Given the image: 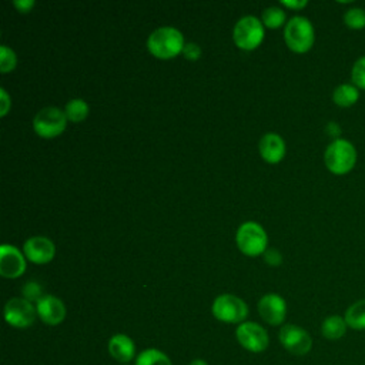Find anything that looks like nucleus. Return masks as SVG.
<instances>
[{"label":"nucleus","mask_w":365,"mask_h":365,"mask_svg":"<svg viewBox=\"0 0 365 365\" xmlns=\"http://www.w3.org/2000/svg\"><path fill=\"white\" fill-rule=\"evenodd\" d=\"M185 46L182 33L171 26H164L155 29L147 38L148 51L161 60H168L180 53Z\"/></svg>","instance_id":"nucleus-1"},{"label":"nucleus","mask_w":365,"mask_h":365,"mask_svg":"<svg viewBox=\"0 0 365 365\" xmlns=\"http://www.w3.org/2000/svg\"><path fill=\"white\" fill-rule=\"evenodd\" d=\"M356 160L358 153L355 145L345 138L332 140L324 153L325 167L334 175H345L351 173L356 164Z\"/></svg>","instance_id":"nucleus-2"},{"label":"nucleus","mask_w":365,"mask_h":365,"mask_svg":"<svg viewBox=\"0 0 365 365\" xmlns=\"http://www.w3.org/2000/svg\"><path fill=\"white\" fill-rule=\"evenodd\" d=\"M284 40L294 53H307L315 41L312 23L304 16H294L288 20L284 29Z\"/></svg>","instance_id":"nucleus-3"},{"label":"nucleus","mask_w":365,"mask_h":365,"mask_svg":"<svg viewBox=\"0 0 365 365\" xmlns=\"http://www.w3.org/2000/svg\"><path fill=\"white\" fill-rule=\"evenodd\" d=\"M235 242L244 255L258 257L267 251L268 237L265 230L258 222L247 221L237 230Z\"/></svg>","instance_id":"nucleus-4"},{"label":"nucleus","mask_w":365,"mask_h":365,"mask_svg":"<svg viewBox=\"0 0 365 365\" xmlns=\"http://www.w3.org/2000/svg\"><path fill=\"white\" fill-rule=\"evenodd\" d=\"M232 38L237 47L242 50H254L264 40V24L255 16L241 17L232 30Z\"/></svg>","instance_id":"nucleus-5"},{"label":"nucleus","mask_w":365,"mask_h":365,"mask_svg":"<svg viewBox=\"0 0 365 365\" xmlns=\"http://www.w3.org/2000/svg\"><path fill=\"white\" fill-rule=\"evenodd\" d=\"M211 312L221 322L241 324L248 315V307L237 295L221 294L214 299Z\"/></svg>","instance_id":"nucleus-6"},{"label":"nucleus","mask_w":365,"mask_h":365,"mask_svg":"<svg viewBox=\"0 0 365 365\" xmlns=\"http://www.w3.org/2000/svg\"><path fill=\"white\" fill-rule=\"evenodd\" d=\"M67 125L64 110L57 107H44L33 118V130L41 138H54L60 135Z\"/></svg>","instance_id":"nucleus-7"},{"label":"nucleus","mask_w":365,"mask_h":365,"mask_svg":"<svg viewBox=\"0 0 365 365\" xmlns=\"http://www.w3.org/2000/svg\"><path fill=\"white\" fill-rule=\"evenodd\" d=\"M37 311L33 302L23 297L11 298L4 305V319L14 328H29L36 319Z\"/></svg>","instance_id":"nucleus-8"},{"label":"nucleus","mask_w":365,"mask_h":365,"mask_svg":"<svg viewBox=\"0 0 365 365\" xmlns=\"http://www.w3.org/2000/svg\"><path fill=\"white\" fill-rule=\"evenodd\" d=\"M235 336L240 345L250 352H262L269 344L268 332L257 322H241L235 329Z\"/></svg>","instance_id":"nucleus-9"},{"label":"nucleus","mask_w":365,"mask_h":365,"mask_svg":"<svg viewBox=\"0 0 365 365\" xmlns=\"http://www.w3.org/2000/svg\"><path fill=\"white\" fill-rule=\"evenodd\" d=\"M281 345L294 355H305L312 348V338L302 327L295 324H285L278 334Z\"/></svg>","instance_id":"nucleus-10"},{"label":"nucleus","mask_w":365,"mask_h":365,"mask_svg":"<svg viewBox=\"0 0 365 365\" xmlns=\"http://www.w3.org/2000/svg\"><path fill=\"white\" fill-rule=\"evenodd\" d=\"M23 254L26 259H29L33 264H47L56 255V245L47 237H30L29 240H26L23 245Z\"/></svg>","instance_id":"nucleus-11"},{"label":"nucleus","mask_w":365,"mask_h":365,"mask_svg":"<svg viewBox=\"0 0 365 365\" xmlns=\"http://www.w3.org/2000/svg\"><path fill=\"white\" fill-rule=\"evenodd\" d=\"M258 314L269 325H281L287 315V302L278 294H265L258 301Z\"/></svg>","instance_id":"nucleus-12"},{"label":"nucleus","mask_w":365,"mask_h":365,"mask_svg":"<svg viewBox=\"0 0 365 365\" xmlns=\"http://www.w3.org/2000/svg\"><path fill=\"white\" fill-rule=\"evenodd\" d=\"M26 271V257L16 247L4 244L0 247V275L19 278Z\"/></svg>","instance_id":"nucleus-13"},{"label":"nucleus","mask_w":365,"mask_h":365,"mask_svg":"<svg viewBox=\"0 0 365 365\" xmlns=\"http://www.w3.org/2000/svg\"><path fill=\"white\" fill-rule=\"evenodd\" d=\"M36 311L40 319L47 325H58L66 318V307L63 301L54 295H43L36 302Z\"/></svg>","instance_id":"nucleus-14"},{"label":"nucleus","mask_w":365,"mask_h":365,"mask_svg":"<svg viewBox=\"0 0 365 365\" xmlns=\"http://www.w3.org/2000/svg\"><path fill=\"white\" fill-rule=\"evenodd\" d=\"M258 150L262 160H265L269 164H278L284 158L287 147H285V141L279 134L267 133L265 135L261 137Z\"/></svg>","instance_id":"nucleus-15"},{"label":"nucleus","mask_w":365,"mask_h":365,"mask_svg":"<svg viewBox=\"0 0 365 365\" xmlns=\"http://www.w3.org/2000/svg\"><path fill=\"white\" fill-rule=\"evenodd\" d=\"M108 352L115 361L127 364L135 356L134 341L125 334H115L108 341Z\"/></svg>","instance_id":"nucleus-16"},{"label":"nucleus","mask_w":365,"mask_h":365,"mask_svg":"<svg viewBox=\"0 0 365 365\" xmlns=\"http://www.w3.org/2000/svg\"><path fill=\"white\" fill-rule=\"evenodd\" d=\"M358 100H359V88L352 83H342L336 86L332 91V101L338 107H342V108L352 107L354 104H356Z\"/></svg>","instance_id":"nucleus-17"},{"label":"nucleus","mask_w":365,"mask_h":365,"mask_svg":"<svg viewBox=\"0 0 365 365\" xmlns=\"http://www.w3.org/2000/svg\"><path fill=\"white\" fill-rule=\"evenodd\" d=\"M348 329L345 318L341 315H329L321 324V334L329 341L341 339Z\"/></svg>","instance_id":"nucleus-18"},{"label":"nucleus","mask_w":365,"mask_h":365,"mask_svg":"<svg viewBox=\"0 0 365 365\" xmlns=\"http://www.w3.org/2000/svg\"><path fill=\"white\" fill-rule=\"evenodd\" d=\"M344 318L348 328L355 331H365V298L351 304L346 308Z\"/></svg>","instance_id":"nucleus-19"},{"label":"nucleus","mask_w":365,"mask_h":365,"mask_svg":"<svg viewBox=\"0 0 365 365\" xmlns=\"http://www.w3.org/2000/svg\"><path fill=\"white\" fill-rule=\"evenodd\" d=\"M88 104L83 98H73L64 107V114L68 121L80 123L88 115Z\"/></svg>","instance_id":"nucleus-20"},{"label":"nucleus","mask_w":365,"mask_h":365,"mask_svg":"<svg viewBox=\"0 0 365 365\" xmlns=\"http://www.w3.org/2000/svg\"><path fill=\"white\" fill-rule=\"evenodd\" d=\"M135 365H173L171 359L155 348H148L137 355Z\"/></svg>","instance_id":"nucleus-21"},{"label":"nucleus","mask_w":365,"mask_h":365,"mask_svg":"<svg viewBox=\"0 0 365 365\" xmlns=\"http://www.w3.org/2000/svg\"><path fill=\"white\" fill-rule=\"evenodd\" d=\"M285 23V11L277 6H269L262 11V24L268 29H278Z\"/></svg>","instance_id":"nucleus-22"},{"label":"nucleus","mask_w":365,"mask_h":365,"mask_svg":"<svg viewBox=\"0 0 365 365\" xmlns=\"http://www.w3.org/2000/svg\"><path fill=\"white\" fill-rule=\"evenodd\" d=\"M344 24L351 30H362L365 27V9L352 7L344 13Z\"/></svg>","instance_id":"nucleus-23"},{"label":"nucleus","mask_w":365,"mask_h":365,"mask_svg":"<svg viewBox=\"0 0 365 365\" xmlns=\"http://www.w3.org/2000/svg\"><path fill=\"white\" fill-rule=\"evenodd\" d=\"M17 64V57H16V53L7 47V46H1L0 47V71L3 74L6 73H10L14 70Z\"/></svg>","instance_id":"nucleus-24"},{"label":"nucleus","mask_w":365,"mask_h":365,"mask_svg":"<svg viewBox=\"0 0 365 365\" xmlns=\"http://www.w3.org/2000/svg\"><path fill=\"white\" fill-rule=\"evenodd\" d=\"M351 80L354 86L365 91V56L355 60L351 68Z\"/></svg>","instance_id":"nucleus-25"},{"label":"nucleus","mask_w":365,"mask_h":365,"mask_svg":"<svg viewBox=\"0 0 365 365\" xmlns=\"http://www.w3.org/2000/svg\"><path fill=\"white\" fill-rule=\"evenodd\" d=\"M21 294H23V298H26L27 301L33 302V301H38L41 297H43V289L40 287L38 282L36 281H29L24 284V287L21 288Z\"/></svg>","instance_id":"nucleus-26"},{"label":"nucleus","mask_w":365,"mask_h":365,"mask_svg":"<svg viewBox=\"0 0 365 365\" xmlns=\"http://www.w3.org/2000/svg\"><path fill=\"white\" fill-rule=\"evenodd\" d=\"M182 56L190 61H195L201 57V47L197 43H185L182 48Z\"/></svg>","instance_id":"nucleus-27"},{"label":"nucleus","mask_w":365,"mask_h":365,"mask_svg":"<svg viewBox=\"0 0 365 365\" xmlns=\"http://www.w3.org/2000/svg\"><path fill=\"white\" fill-rule=\"evenodd\" d=\"M262 255L265 262L271 267H278L282 262V255L277 248H268Z\"/></svg>","instance_id":"nucleus-28"},{"label":"nucleus","mask_w":365,"mask_h":365,"mask_svg":"<svg viewBox=\"0 0 365 365\" xmlns=\"http://www.w3.org/2000/svg\"><path fill=\"white\" fill-rule=\"evenodd\" d=\"M11 107V100L4 88H0V115L4 117Z\"/></svg>","instance_id":"nucleus-29"},{"label":"nucleus","mask_w":365,"mask_h":365,"mask_svg":"<svg viewBox=\"0 0 365 365\" xmlns=\"http://www.w3.org/2000/svg\"><path fill=\"white\" fill-rule=\"evenodd\" d=\"M13 4L20 13H29L36 3L33 0H14Z\"/></svg>","instance_id":"nucleus-30"},{"label":"nucleus","mask_w":365,"mask_h":365,"mask_svg":"<svg viewBox=\"0 0 365 365\" xmlns=\"http://www.w3.org/2000/svg\"><path fill=\"white\" fill-rule=\"evenodd\" d=\"M325 131H327V134L331 135L334 140L339 138V135H341V127H339V124L335 123V121H329V123L327 124V127H325Z\"/></svg>","instance_id":"nucleus-31"},{"label":"nucleus","mask_w":365,"mask_h":365,"mask_svg":"<svg viewBox=\"0 0 365 365\" xmlns=\"http://www.w3.org/2000/svg\"><path fill=\"white\" fill-rule=\"evenodd\" d=\"M281 4L288 9L299 10V9H304L308 4V1L307 0H281Z\"/></svg>","instance_id":"nucleus-32"},{"label":"nucleus","mask_w":365,"mask_h":365,"mask_svg":"<svg viewBox=\"0 0 365 365\" xmlns=\"http://www.w3.org/2000/svg\"><path fill=\"white\" fill-rule=\"evenodd\" d=\"M190 365H208V364L205 361H202V359H194V361L190 362Z\"/></svg>","instance_id":"nucleus-33"},{"label":"nucleus","mask_w":365,"mask_h":365,"mask_svg":"<svg viewBox=\"0 0 365 365\" xmlns=\"http://www.w3.org/2000/svg\"><path fill=\"white\" fill-rule=\"evenodd\" d=\"M123 365H128V364H123Z\"/></svg>","instance_id":"nucleus-34"}]
</instances>
